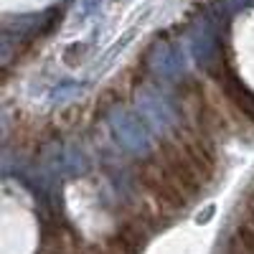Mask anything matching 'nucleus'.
Instances as JSON below:
<instances>
[{
    "label": "nucleus",
    "mask_w": 254,
    "mask_h": 254,
    "mask_svg": "<svg viewBox=\"0 0 254 254\" xmlns=\"http://www.w3.org/2000/svg\"><path fill=\"white\" fill-rule=\"evenodd\" d=\"M231 254H254V221H244L234 239H231Z\"/></svg>",
    "instance_id": "2"
},
{
    "label": "nucleus",
    "mask_w": 254,
    "mask_h": 254,
    "mask_svg": "<svg viewBox=\"0 0 254 254\" xmlns=\"http://www.w3.org/2000/svg\"><path fill=\"white\" fill-rule=\"evenodd\" d=\"M224 92H226L229 102L234 104V107H237L247 120H254V92L247 89L234 74H226V76H224Z\"/></svg>",
    "instance_id": "1"
},
{
    "label": "nucleus",
    "mask_w": 254,
    "mask_h": 254,
    "mask_svg": "<svg viewBox=\"0 0 254 254\" xmlns=\"http://www.w3.org/2000/svg\"><path fill=\"white\" fill-rule=\"evenodd\" d=\"M252 3H254V0H226L229 10H244V8H249Z\"/></svg>",
    "instance_id": "3"
}]
</instances>
